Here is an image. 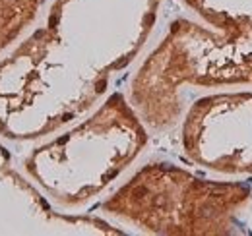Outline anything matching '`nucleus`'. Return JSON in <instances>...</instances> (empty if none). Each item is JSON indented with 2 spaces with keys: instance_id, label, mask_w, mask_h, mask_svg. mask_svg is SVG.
<instances>
[{
  "instance_id": "8",
  "label": "nucleus",
  "mask_w": 252,
  "mask_h": 236,
  "mask_svg": "<svg viewBox=\"0 0 252 236\" xmlns=\"http://www.w3.org/2000/svg\"><path fill=\"white\" fill-rule=\"evenodd\" d=\"M41 4L43 0H0V57L35 24Z\"/></svg>"
},
{
  "instance_id": "5",
  "label": "nucleus",
  "mask_w": 252,
  "mask_h": 236,
  "mask_svg": "<svg viewBox=\"0 0 252 236\" xmlns=\"http://www.w3.org/2000/svg\"><path fill=\"white\" fill-rule=\"evenodd\" d=\"M181 144L198 167L221 175H252V91L196 99L183 118Z\"/></svg>"
},
{
  "instance_id": "1",
  "label": "nucleus",
  "mask_w": 252,
  "mask_h": 236,
  "mask_svg": "<svg viewBox=\"0 0 252 236\" xmlns=\"http://www.w3.org/2000/svg\"><path fill=\"white\" fill-rule=\"evenodd\" d=\"M161 0H55L0 59V138L41 140L105 95L152 33Z\"/></svg>"
},
{
  "instance_id": "3",
  "label": "nucleus",
  "mask_w": 252,
  "mask_h": 236,
  "mask_svg": "<svg viewBox=\"0 0 252 236\" xmlns=\"http://www.w3.org/2000/svg\"><path fill=\"white\" fill-rule=\"evenodd\" d=\"M252 84V37L175 20L130 82L128 101L148 130L173 128L190 88Z\"/></svg>"
},
{
  "instance_id": "4",
  "label": "nucleus",
  "mask_w": 252,
  "mask_h": 236,
  "mask_svg": "<svg viewBox=\"0 0 252 236\" xmlns=\"http://www.w3.org/2000/svg\"><path fill=\"white\" fill-rule=\"evenodd\" d=\"M252 190L243 182L208 180L183 167L154 161L136 171L101 206L144 235H235Z\"/></svg>"
},
{
  "instance_id": "7",
  "label": "nucleus",
  "mask_w": 252,
  "mask_h": 236,
  "mask_svg": "<svg viewBox=\"0 0 252 236\" xmlns=\"http://www.w3.org/2000/svg\"><path fill=\"white\" fill-rule=\"evenodd\" d=\"M185 4L214 30L252 37V0H185Z\"/></svg>"
},
{
  "instance_id": "6",
  "label": "nucleus",
  "mask_w": 252,
  "mask_h": 236,
  "mask_svg": "<svg viewBox=\"0 0 252 236\" xmlns=\"http://www.w3.org/2000/svg\"><path fill=\"white\" fill-rule=\"evenodd\" d=\"M12 235H125L97 217L59 213L0 144V236Z\"/></svg>"
},
{
  "instance_id": "2",
  "label": "nucleus",
  "mask_w": 252,
  "mask_h": 236,
  "mask_svg": "<svg viewBox=\"0 0 252 236\" xmlns=\"http://www.w3.org/2000/svg\"><path fill=\"white\" fill-rule=\"evenodd\" d=\"M148 142L146 124L115 91L86 120L32 149L24 175L53 206L78 209L121 177Z\"/></svg>"
}]
</instances>
